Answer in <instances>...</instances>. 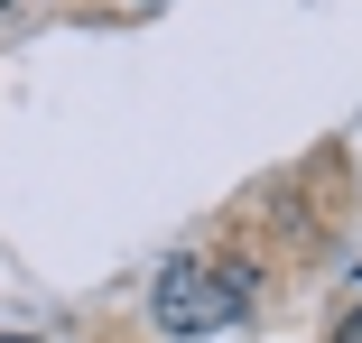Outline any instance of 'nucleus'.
Listing matches in <instances>:
<instances>
[{
  "instance_id": "obj_1",
  "label": "nucleus",
  "mask_w": 362,
  "mask_h": 343,
  "mask_svg": "<svg viewBox=\"0 0 362 343\" xmlns=\"http://www.w3.org/2000/svg\"><path fill=\"white\" fill-rule=\"evenodd\" d=\"M251 288H260V269L242 251H223V260H168L158 288H149V315H158V334L204 343V334H233L251 315Z\"/></svg>"
},
{
  "instance_id": "obj_2",
  "label": "nucleus",
  "mask_w": 362,
  "mask_h": 343,
  "mask_svg": "<svg viewBox=\"0 0 362 343\" xmlns=\"http://www.w3.org/2000/svg\"><path fill=\"white\" fill-rule=\"evenodd\" d=\"M334 343H362V306H353V315H344V334H334Z\"/></svg>"
},
{
  "instance_id": "obj_3",
  "label": "nucleus",
  "mask_w": 362,
  "mask_h": 343,
  "mask_svg": "<svg viewBox=\"0 0 362 343\" xmlns=\"http://www.w3.org/2000/svg\"><path fill=\"white\" fill-rule=\"evenodd\" d=\"M130 10H158V0H130Z\"/></svg>"
},
{
  "instance_id": "obj_4",
  "label": "nucleus",
  "mask_w": 362,
  "mask_h": 343,
  "mask_svg": "<svg viewBox=\"0 0 362 343\" xmlns=\"http://www.w3.org/2000/svg\"><path fill=\"white\" fill-rule=\"evenodd\" d=\"M0 10H10V0H0Z\"/></svg>"
}]
</instances>
